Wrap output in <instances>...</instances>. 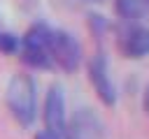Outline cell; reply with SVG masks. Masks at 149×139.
Instances as JSON below:
<instances>
[{"label": "cell", "mask_w": 149, "mask_h": 139, "mask_svg": "<svg viewBox=\"0 0 149 139\" xmlns=\"http://www.w3.org/2000/svg\"><path fill=\"white\" fill-rule=\"evenodd\" d=\"M7 107L21 125H33L37 116V86L28 74H14L7 86Z\"/></svg>", "instance_id": "1"}, {"label": "cell", "mask_w": 149, "mask_h": 139, "mask_svg": "<svg viewBox=\"0 0 149 139\" xmlns=\"http://www.w3.org/2000/svg\"><path fill=\"white\" fill-rule=\"evenodd\" d=\"M49 39H51V28H47L44 23H35L23 37H21V60L30 67L37 70H47L54 65L51 53H49Z\"/></svg>", "instance_id": "2"}, {"label": "cell", "mask_w": 149, "mask_h": 139, "mask_svg": "<svg viewBox=\"0 0 149 139\" xmlns=\"http://www.w3.org/2000/svg\"><path fill=\"white\" fill-rule=\"evenodd\" d=\"M49 53L51 60L65 72H74L81 65V46L74 39V35H70L68 30H51Z\"/></svg>", "instance_id": "3"}, {"label": "cell", "mask_w": 149, "mask_h": 139, "mask_svg": "<svg viewBox=\"0 0 149 139\" xmlns=\"http://www.w3.org/2000/svg\"><path fill=\"white\" fill-rule=\"evenodd\" d=\"M44 130L54 132V134H65L68 132V118H65V97H63V88L61 86H51L47 90L44 97Z\"/></svg>", "instance_id": "4"}, {"label": "cell", "mask_w": 149, "mask_h": 139, "mask_svg": "<svg viewBox=\"0 0 149 139\" xmlns=\"http://www.w3.org/2000/svg\"><path fill=\"white\" fill-rule=\"evenodd\" d=\"M88 79H91L98 97H100L107 107H112V104L116 102V90H114V83H112V79H109L107 60H105L102 53H95V56L88 60Z\"/></svg>", "instance_id": "5"}, {"label": "cell", "mask_w": 149, "mask_h": 139, "mask_svg": "<svg viewBox=\"0 0 149 139\" xmlns=\"http://www.w3.org/2000/svg\"><path fill=\"white\" fill-rule=\"evenodd\" d=\"M68 139H100L102 120L91 109H77L68 123Z\"/></svg>", "instance_id": "6"}, {"label": "cell", "mask_w": 149, "mask_h": 139, "mask_svg": "<svg viewBox=\"0 0 149 139\" xmlns=\"http://www.w3.org/2000/svg\"><path fill=\"white\" fill-rule=\"evenodd\" d=\"M119 49L128 58H142L149 53V28L144 25H130L119 37Z\"/></svg>", "instance_id": "7"}, {"label": "cell", "mask_w": 149, "mask_h": 139, "mask_svg": "<svg viewBox=\"0 0 149 139\" xmlns=\"http://www.w3.org/2000/svg\"><path fill=\"white\" fill-rule=\"evenodd\" d=\"M114 12L123 21H137L149 14V0H116Z\"/></svg>", "instance_id": "8"}, {"label": "cell", "mask_w": 149, "mask_h": 139, "mask_svg": "<svg viewBox=\"0 0 149 139\" xmlns=\"http://www.w3.org/2000/svg\"><path fill=\"white\" fill-rule=\"evenodd\" d=\"M19 46H21V39H19L16 35H12V32H0V51L14 53V51H19Z\"/></svg>", "instance_id": "9"}, {"label": "cell", "mask_w": 149, "mask_h": 139, "mask_svg": "<svg viewBox=\"0 0 149 139\" xmlns=\"http://www.w3.org/2000/svg\"><path fill=\"white\" fill-rule=\"evenodd\" d=\"M35 139H68V134H54L49 130H42V132L35 134Z\"/></svg>", "instance_id": "10"}, {"label": "cell", "mask_w": 149, "mask_h": 139, "mask_svg": "<svg viewBox=\"0 0 149 139\" xmlns=\"http://www.w3.org/2000/svg\"><path fill=\"white\" fill-rule=\"evenodd\" d=\"M144 109H147V111H149V88H147V90H144Z\"/></svg>", "instance_id": "11"}, {"label": "cell", "mask_w": 149, "mask_h": 139, "mask_svg": "<svg viewBox=\"0 0 149 139\" xmlns=\"http://www.w3.org/2000/svg\"><path fill=\"white\" fill-rule=\"evenodd\" d=\"M86 2H100V0H86Z\"/></svg>", "instance_id": "12"}]
</instances>
